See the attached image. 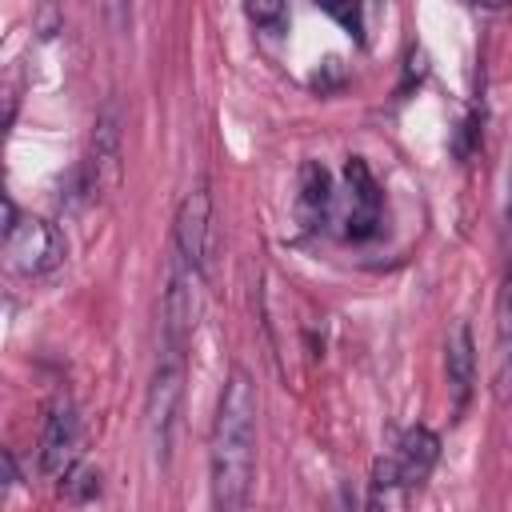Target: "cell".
<instances>
[{
  "mask_svg": "<svg viewBox=\"0 0 512 512\" xmlns=\"http://www.w3.org/2000/svg\"><path fill=\"white\" fill-rule=\"evenodd\" d=\"M344 236L348 240H372L384 220V192L364 164V156H348L344 164Z\"/></svg>",
  "mask_w": 512,
  "mask_h": 512,
  "instance_id": "cell-7",
  "label": "cell"
},
{
  "mask_svg": "<svg viewBox=\"0 0 512 512\" xmlns=\"http://www.w3.org/2000/svg\"><path fill=\"white\" fill-rule=\"evenodd\" d=\"M120 160H124V112H120V100L112 96L96 112L92 148H88V160L80 164L88 200H96L100 192H112L120 184Z\"/></svg>",
  "mask_w": 512,
  "mask_h": 512,
  "instance_id": "cell-5",
  "label": "cell"
},
{
  "mask_svg": "<svg viewBox=\"0 0 512 512\" xmlns=\"http://www.w3.org/2000/svg\"><path fill=\"white\" fill-rule=\"evenodd\" d=\"M256 420L260 396L248 368L232 364L216 396L212 436H208V492L212 512H248L256 484Z\"/></svg>",
  "mask_w": 512,
  "mask_h": 512,
  "instance_id": "cell-1",
  "label": "cell"
},
{
  "mask_svg": "<svg viewBox=\"0 0 512 512\" xmlns=\"http://www.w3.org/2000/svg\"><path fill=\"white\" fill-rule=\"evenodd\" d=\"M508 228H512V196H508Z\"/></svg>",
  "mask_w": 512,
  "mask_h": 512,
  "instance_id": "cell-18",
  "label": "cell"
},
{
  "mask_svg": "<svg viewBox=\"0 0 512 512\" xmlns=\"http://www.w3.org/2000/svg\"><path fill=\"white\" fill-rule=\"evenodd\" d=\"M332 204H336V196H332V176H328V168L316 164V160H308V164L300 168V192H296V212H300L304 228H320V224L328 220Z\"/></svg>",
  "mask_w": 512,
  "mask_h": 512,
  "instance_id": "cell-13",
  "label": "cell"
},
{
  "mask_svg": "<svg viewBox=\"0 0 512 512\" xmlns=\"http://www.w3.org/2000/svg\"><path fill=\"white\" fill-rule=\"evenodd\" d=\"M204 308V272H196L192 264H184L176 252L168 256L164 268V300H160V328H164V348H188L196 320Z\"/></svg>",
  "mask_w": 512,
  "mask_h": 512,
  "instance_id": "cell-4",
  "label": "cell"
},
{
  "mask_svg": "<svg viewBox=\"0 0 512 512\" xmlns=\"http://www.w3.org/2000/svg\"><path fill=\"white\" fill-rule=\"evenodd\" d=\"M180 396H184V352L160 344V360L152 368L148 396H144V428H148V444H152V456L160 468L172 464Z\"/></svg>",
  "mask_w": 512,
  "mask_h": 512,
  "instance_id": "cell-2",
  "label": "cell"
},
{
  "mask_svg": "<svg viewBox=\"0 0 512 512\" xmlns=\"http://www.w3.org/2000/svg\"><path fill=\"white\" fill-rule=\"evenodd\" d=\"M412 488L404 484L392 452L388 456H376L372 464V476H368V492H364V508L360 512H412L408 504Z\"/></svg>",
  "mask_w": 512,
  "mask_h": 512,
  "instance_id": "cell-12",
  "label": "cell"
},
{
  "mask_svg": "<svg viewBox=\"0 0 512 512\" xmlns=\"http://www.w3.org/2000/svg\"><path fill=\"white\" fill-rule=\"evenodd\" d=\"M64 488H68L76 500H92V496H100V472L88 468V464H76V468L64 476Z\"/></svg>",
  "mask_w": 512,
  "mask_h": 512,
  "instance_id": "cell-15",
  "label": "cell"
},
{
  "mask_svg": "<svg viewBox=\"0 0 512 512\" xmlns=\"http://www.w3.org/2000/svg\"><path fill=\"white\" fill-rule=\"evenodd\" d=\"M76 456H80V416L68 400H60L52 404L40 432V472L52 480H64L76 468Z\"/></svg>",
  "mask_w": 512,
  "mask_h": 512,
  "instance_id": "cell-8",
  "label": "cell"
},
{
  "mask_svg": "<svg viewBox=\"0 0 512 512\" xmlns=\"http://www.w3.org/2000/svg\"><path fill=\"white\" fill-rule=\"evenodd\" d=\"M332 512H356V496H352L348 488H340L336 500H332Z\"/></svg>",
  "mask_w": 512,
  "mask_h": 512,
  "instance_id": "cell-17",
  "label": "cell"
},
{
  "mask_svg": "<svg viewBox=\"0 0 512 512\" xmlns=\"http://www.w3.org/2000/svg\"><path fill=\"white\" fill-rule=\"evenodd\" d=\"M64 252L68 244L56 224L20 216L12 196H4V256L16 276H48L52 268L64 264Z\"/></svg>",
  "mask_w": 512,
  "mask_h": 512,
  "instance_id": "cell-3",
  "label": "cell"
},
{
  "mask_svg": "<svg viewBox=\"0 0 512 512\" xmlns=\"http://www.w3.org/2000/svg\"><path fill=\"white\" fill-rule=\"evenodd\" d=\"M392 460H396V468H400L404 484L416 492V488H424V484H428V476H432V472H436V464H440V436H436L428 424H412V428L400 436V444H396Z\"/></svg>",
  "mask_w": 512,
  "mask_h": 512,
  "instance_id": "cell-10",
  "label": "cell"
},
{
  "mask_svg": "<svg viewBox=\"0 0 512 512\" xmlns=\"http://www.w3.org/2000/svg\"><path fill=\"white\" fill-rule=\"evenodd\" d=\"M244 16L260 28V32H268V36H280L284 28H288V8L284 4H276V0H256V4H244Z\"/></svg>",
  "mask_w": 512,
  "mask_h": 512,
  "instance_id": "cell-14",
  "label": "cell"
},
{
  "mask_svg": "<svg viewBox=\"0 0 512 512\" xmlns=\"http://www.w3.org/2000/svg\"><path fill=\"white\" fill-rule=\"evenodd\" d=\"M508 392H512V232H508L504 280L496 292V396L508 400Z\"/></svg>",
  "mask_w": 512,
  "mask_h": 512,
  "instance_id": "cell-11",
  "label": "cell"
},
{
  "mask_svg": "<svg viewBox=\"0 0 512 512\" xmlns=\"http://www.w3.org/2000/svg\"><path fill=\"white\" fill-rule=\"evenodd\" d=\"M444 376H448V392H452V416L460 420L468 400H472V392H476V344H472V328L464 320L448 332Z\"/></svg>",
  "mask_w": 512,
  "mask_h": 512,
  "instance_id": "cell-9",
  "label": "cell"
},
{
  "mask_svg": "<svg viewBox=\"0 0 512 512\" xmlns=\"http://www.w3.org/2000/svg\"><path fill=\"white\" fill-rule=\"evenodd\" d=\"M172 252L192 264L196 272L208 276V260H212V192L208 184H196L184 192V200L176 204L172 216Z\"/></svg>",
  "mask_w": 512,
  "mask_h": 512,
  "instance_id": "cell-6",
  "label": "cell"
},
{
  "mask_svg": "<svg viewBox=\"0 0 512 512\" xmlns=\"http://www.w3.org/2000/svg\"><path fill=\"white\" fill-rule=\"evenodd\" d=\"M320 8H324L332 20H340L348 36H356V40L364 44V8H360V4H320Z\"/></svg>",
  "mask_w": 512,
  "mask_h": 512,
  "instance_id": "cell-16",
  "label": "cell"
}]
</instances>
